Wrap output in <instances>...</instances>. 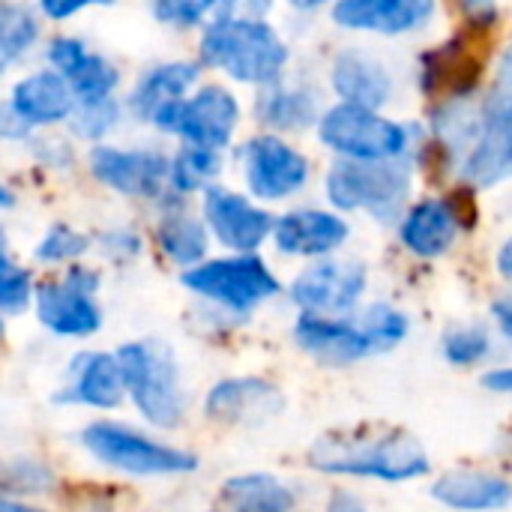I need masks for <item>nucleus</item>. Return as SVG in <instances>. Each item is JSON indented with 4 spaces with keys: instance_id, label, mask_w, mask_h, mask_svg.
<instances>
[{
    "instance_id": "dca6fc26",
    "label": "nucleus",
    "mask_w": 512,
    "mask_h": 512,
    "mask_svg": "<svg viewBox=\"0 0 512 512\" xmlns=\"http://www.w3.org/2000/svg\"><path fill=\"white\" fill-rule=\"evenodd\" d=\"M285 408L282 393L261 378H228L219 381L207 396V414L216 423L255 426L276 417Z\"/></svg>"
},
{
    "instance_id": "a211bd4d",
    "label": "nucleus",
    "mask_w": 512,
    "mask_h": 512,
    "mask_svg": "<svg viewBox=\"0 0 512 512\" xmlns=\"http://www.w3.org/2000/svg\"><path fill=\"white\" fill-rule=\"evenodd\" d=\"M330 78H333V90L342 96V105L378 111L393 93V78L387 66L375 54H366L360 48H348L336 54Z\"/></svg>"
},
{
    "instance_id": "6ab92c4d",
    "label": "nucleus",
    "mask_w": 512,
    "mask_h": 512,
    "mask_svg": "<svg viewBox=\"0 0 512 512\" xmlns=\"http://www.w3.org/2000/svg\"><path fill=\"white\" fill-rule=\"evenodd\" d=\"M276 246L288 255H330L348 240V222L327 210H294L273 222Z\"/></svg>"
},
{
    "instance_id": "5701e85b",
    "label": "nucleus",
    "mask_w": 512,
    "mask_h": 512,
    "mask_svg": "<svg viewBox=\"0 0 512 512\" xmlns=\"http://www.w3.org/2000/svg\"><path fill=\"white\" fill-rule=\"evenodd\" d=\"M123 399V378L114 354H87L75 363V378L60 402H75L87 408H117Z\"/></svg>"
},
{
    "instance_id": "2f4dec72",
    "label": "nucleus",
    "mask_w": 512,
    "mask_h": 512,
    "mask_svg": "<svg viewBox=\"0 0 512 512\" xmlns=\"http://www.w3.org/2000/svg\"><path fill=\"white\" fill-rule=\"evenodd\" d=\"M51 486H54V474L33 459H15V462L0 465V489L6 492L42 495Z\"/></svg>"
},
{
    "instance_id": "c03bdc74",
    "label": "nucleus",
    "mask_w": 512,
    "mask_h": 512,
    "mask_svg": "<svg viewBox=\"0 0 512 512\" xmlns=\"http://www.w3.org/2000/svg\"><path fill=\"white\" fill-rule=\"evenodd\" d=\"M0 512H45L33 504H21V501H12V498H3L0 495Z\"/></svg>"
},
{
    "instance_id": "aec40b11",
    "label": "nucleus",
    "mask_w": 512,
    "mask_h": 512,
    "mask_svg": "<svg viewBox=\"0 0 512 512\" xmlns=\"http://www.w3.org/2000/svg\"><path fill=\"white\" fill-rule=\"evenodd\" d=\"M459 210L444 201V198H423L417 201L405 219H402V243L420 255V258H438L444 255L453 243H456V234H459Z\"/></svg>"
},
{
    "instance_id": "39448f33",
    "label": "nucleus",
    "mask_w": 512,
    "mask_h": 512,
    "mask_svg": "<svg viewBox=\"0 0 512 512\" xmlns=\"http://www.w3.org/2000/svg\"><path fill=\"white\" fill-rule=\"evenodd\" d=\"M81 444L102 465L135 474V477H159V474H189L198 468V459L186 450L159 444L129 426L120 423H93L81 432Z\"/></svg>"
},
{
    "instance_id": "e433bc0d",
    "label": "nucleus",
    "mask_w": 512,
    "mask_h": 512,
    "mask_svg": "<svg viewBox=\"0 0 512 512\" xmlns=\"http://www.w3.org/2000/svg\"><path fill=\"white\" fill-rule=\"evenodd\" d=\"M216 3H192V0H165L153 6V15L162 18L165 24H180V27H192L201 24Z\"/></svg>"
},
{
    "instance_id": "f8f14e48",
    "label": "nucleus",
    "mask_w": 512,
    "mask_h": 512,
    "mask_svg": "<svg viewBox=\"0 0 512 512\" xmlns=\"http://www.w3.org/2000/svg\"><path fill=\"white\" fill-rule=\"evenodd\" d=\"M237 123H240V105L234 93L219 84H207L192 99H180L171 132L186 138L189 147L219 153L222 147H228Z\"/></svg>"
},
{
    "instance_id": "f3484780",
    "label": "nucleus",
    "mask_w": 512,
    "mask_h": 512,
    "mask_svg": "<svg viewBox=\"0 0 512 512\" xmlns=\"http://www.w3.org/2000/svg\"><path fill=\"white\" fill-rule=\"evenodd\" d=\"M435 15V3L429 0H342L333 6V18L348 30L369 33H408L423 27Z\"/></svg>"
},
{
    "instance_id": "58836bf2",
    "label": "nucleus",
    "mask_w": 512,
    "mask_h": 512,
    "mask_svg": "<svg viewBox=\"0 0 512 512\" xmlns=\"http://www.w3.org/2000/svg\"><path fill=\"white\" fill-rule=\"evenodd\" d=\"M27 132H30V126L12 111L9 102H3V105H0V135H3V138H24Z\"/></svg>"
},
{
    "instance_id": "4be33fe9",
    "label": "nucleus",
    "mask_w": 512,
    "mask_h": 512,
    "mask_svg": "<svg viewBox=\"0 0 512 512\" xmlns=\"http://www.w3.org/2000/svg\"><path fill=\"white\" fill-rule=\"evenodd\" d=\"M432 498L459 512H495L510 504V483L489 471H453L432 486Z\"/></svg>"
},
{
    "instance_id": "ddd939ff",
    "label": "nucleus",
    "mask_w": 512,
    "mask_h": 512,
    "mask_svg": "<svg viewBox=\"0 0 512 512\" xmlns=\"http://www.w3.org/2000/svg\"><path fill=\"white\" fill-rule=\"evenodd\" d=\"M204 219L216 240L240 255L255 252L273 234V216L255 207L246 195L210 186L204 192Z\"/></svg>"
},
{
    "instance_id": "09e8293b",
    "label": "nucleus",
    "mask_w": 512,
    "mask_h": 512,
    "mask_svg": "<svg viewBox=\"0 0 512 512\" xmlns=\"http://www.w3.org/2000/svg\"><path fill=\"white\" fill-rule=\"evenodd\" d=\"M0 336H3V318H0Z\"/></svg>"
},
{
    "instance_id": "4c0bfd02",
    "label": "nucleus",
    "mask_w": 512,
    "mask_h": 512,
    "mask_svg": "<svg viewBox=\"0 0 512 512\" xmlns=\"http://www.w3.org/2000/svg\"><path fill=\"white\" fill-rule=\"evenodd\" d=\"M87 57V48H84V42H78V39H72V36H60V39H54L51 45H48V60H51V72H57L63 81L81 66V60Z\"/></svg>"
},
{
    "instance_id": "f257e3e1",
    "label": "nucleus",
    "mask_w": 512,
    "mask_h": 512,
    "mask_svg": "<svg viewBox=\"0 0 512 512\" xmlns=\"http://www.w3.org/2000/svg\"><path fill=\"white\" fill-rule=\"evenodd\" d=\"M237 6H213L201 36V60L225 69L231 78L246 84H276L288 63V48L279 33L261 18H237Z\"/></svg>"
},
{
    "instance_id": "a18cd8bd",
    "label": "nucleus",
    "mask_w": 512,
    "mask_h": 512,
    "mask_svg": "<svg viewBox=\"0 0 512 512\" xmlns=\"http://www.w3.org/2000/svg\"><path fill=\"white\" fill-rule=\"evenodd\" d=\"M498 267H501V273H504V276H510V243H504V246H501V258H498Z\"/></svg>"
},
{
    "instance_id": "412c9836",
    "label": "nucleus",
    "mask_w": 512,
    "mask_h": 512,
    "mask_svg": "<svg viewBox=\"0 0 512 512\" xmlns=\"http://www.w3.org/2000/svg\"><path fill=\"white\" fill-rule=\"evenodd\" d=\"M9 105L33 129V126H51V123L66 120L72 114L75 96L57 72L45 69V72H33L21 78L12 90Z\"/></svg>"
},
{
    "instance_id": "72a5a7b5",
    "label": "nucleus",
    "mask_w": 512,
    "mask_h": 512,
    "mask_svg": "<svg viewBox=\"0 0 512 512\" xmlns=\"http://www.w3.org/2000/svg\"><path fill=\"white\" fill-rule=\"evenodd\" d=\"M492 351L489 333L480 327H462V330H450L444 339V357L453 366H474L480 360H486Z\"/></svg>"
},
{
    "instance_id": "a878e982",
    "label": "nucleus",
    "mask_w": 512,
    "mask_h": 512,
    "mask_svg": "<svg viewBox=\"0 0 512 512\" xmlns=\"http://www.w3.org/2000/svg\"><path fill=\"white\" fill-rule=\"evenodd\" d=\"M258 117L273 129H306L318 120V102L309 90L270 84L258 96Z\"/></svg>"
},
{
    "instance_id": "9b49d317",
    "label": "nucleus",
    "mask_w": 512,
    "mask_h": 512,
    "mask_svg": "<svg viewBox=\"0 0 512 512\" xmlns=\"http://www.w3.org/2000/svg\"><path fill=\"white\" fill-rule=\"evenodd\" d=\"M366 282H369V273L360 261L327 258V261L306 267L294 279L291 297L300 309H306V315L345 312L363 297Z\"/></svg>"
},
{
    "instance_id": "bb28decb",
    "label": "nucleus",
    "mask_w": 512,
    "mask_h": 512,
    "mask_svg": "<svg viewBox=\"0 0 512 512\" xmlns=\"http://www.w3.org/2000/svg\"><path fill=\"white\" fill-rule=\"evenodd\" d=\"M156 240L165 258L180 267H195L207 252V231L189 213H165L156 225Z\"/></svg>"
},
{
    "instance_id": "f03ea898",
    "label": "nucleus",
    "mask_w": 512,
    "mask_h": 512,
    "mask_svg": "<svg viewBox=\"0 0 512 512\" xmlns=\"http://www.w3.org/2000/svg\"><path fill=\"white\" fill-rule=\"evenodd\" d=\"M309 465L321 474L369 477L384 483H405L429 474V456L423 444L402 432L384 438L327 435L309 450Z\"/></svg>"
},
{
    "instance_id": "79ce46f5",
    "label": "nucleus",
    "mask_w": 512,
    "mask_h": 512,
    "mask_svg": "<svg viewBox=\"0 0 512 512\" xmlns=\"http://www.w3.org/2000/svg\"><path fill=\"white\" fill-rule=\"evenodd\" d=\"M483 387H486V390H495V393H510L512 390L510 369L504 366V369H495V372H489V375L483 378Z\"/></svg>"
},
{
    "instance_id": "49530a36",
    "label": "nucleus",
    "mask_w": 512,
    "mask_h": 512,
    "mask_svg": "<svg viewBox=\"0 0 512 512\" xmlns=\"http://www.w3.org/2000/svg\"><path fill=\"white\" fill-rule=\"evenodd\" d=\"M0 207H12V195L6 186H0Z\"/></svg>"
},
{
    "instance_id": "9d476101",
    "label": "nucleus",
    "mask_w": 512,
    "mask_h": 512,
    "mask_svg": "<svg viewBox=\"0 0 512 512\" xmlns=\"http://www.w3.org/2000/svg\"><path fill=\"white\" fill-rule=\"evenodd\" d=\"M249 192L264 201H282L309 180V159L276 135H258L243 147Z\"/></svg>"
},
{
    "instance_id": "c9c22d12",
    "label": "nucleus",
    "mask_w": 512,
    "mask_h": 512,
    "mask_svg": "<svg viewBox=\"0 0 512 512\" xmlns=\"http://www.w3.org/2000/svg\"><path fill=\"white\" fill-rule=\"evenodd\" d=\"M87 237L66 228V225H54L48 228V234L39 240L36 246V258L39 261H48V264H60V261H75L87 252Z\"/></svg>"
},
{
    "instance_id": "c756f323",
    "label": "nucleus",
    "mask_w": 512,
    "mask_h": 512,
    "mask_svg": "<svg viewBox=\"0 0 512 512\" xmlns=\"http://www.w3.org/2000/svg\"><path fill=\"white\" fill-rule=\"evenodd\" d=\"M117 81H120L117 69H114L105 57H99V54H87V57L81 60V66L66 78L72 96H78L81 102L108 99L111 90L117 87Z\"/></svg>"
},
{
    "instance_id": "1a4fd4ad",
    "label": "nucleus",
    "mask_w": 512,
    "mask_h": 512,
    "mask_svg": "<svg viewBox=\"0 0 512 512\" xmlns=\"http://www.w3.org/2000/svg\"><path fill=\"white\" fill-rule=\"evenodd\" d=\"M99 276L75 264L60 282H45L33 288V303L39 321L63 339H84L102 327V312L96 303Z\"/></svg>"
},
{
    "instance_id": "7c9ffc66",
    "label": "nucleus",
    "mask_w": 512,
    "mask_h": 512,
    "mask_svg": "<svg viewBox=\"0 0 512 512\" xmlns=\"http://www.w3.org/2000/svg\"><path fill=\"white\" fill-rule=\"evenodd\" d=\"M360 324L369 330V336L375 339L378 351H390V348H396V345L408 336V318H405L399 309L387 306V303L369 306V309L363 312Z\"/></svg>"
},
{
    "instance_id": "ea45409f",
    "label": "nucleus",
    "mask_w": 512,
    "mask_h": 512,
    "mask_svg": "<svg viewBox=\"0 0 512 512\" xmlns=\"http://www.w3.org/2000/svg\"><path fill=\"white\" fill-rule=\"evenodd\" d=\"M327 512H369L363 507V501L351 492H336L327 504Z\"/></svg>"
},
{
    "instance_id": "6e6552de",
    "label": "nucleus",
    "mask_w": 512,
    "mask_h": 512,
    "mask_svg": "<svg viewBox=\"0 0 512 512\" xmlns=\"http://www.w3.org/2000/svg\"><path fill=\"white\" fill-rule=\"evenodd\" d=\"M180 279L189 291H195L219 306H228L234 312H249L258 303L279 294V279L255 255H237V258L195 264Z\"/></svg>"
},
{
    "instance_id": "473e14b6",
    "label": "nucleus",
    "mask_w": 512,
    "mask_h": 512,
    "mask_svg": "<svg viewBox=\"0 0 512 512\" xmlns=\"http://www.w3.org/2000/svg\"><path fill=\"white\" fill-rule=\"evenodd\" d=\"M33 300V279L6 252L0 255V312H24Z\"/></svg>"
},
{
    "instance_id": "37998d69",
    "label": "nucleus",
    "mask_w": 512,
    "mask_h": 512,
    "mask_svg": "<svg viewBox=\"0 0 512 512\" xmlns=\"http://www.w3.org/2000/svg\"><path fill=\"white\" fill-rule=\"evenodd\" d=\"M492 315H495V321H498V327H501V336L510 339V300H507V297L495 300V303H492Z\"/></svg>"
},
{
    "instance_id": "a19ab883",
    "label": "nucleus",
    "mask_w": 512,
    "mask_h": 512,
    "mask_svg": "<svg viewBox=\"0 0 512 512\" xmlns=\"http://www.w3.org/2000/svg\"><path fill=\"white\" fill-rule=\"evenodd\" d=\"M81 9H87V3H39V12L54 18V21H63V18H69V15H75Z\"/></svg>"
},
{
    "instance_id": "7ed1b4c3",
    "label": "nucleus",
    "mask_w": 512,
    "mask_h": 512,
    "mask_svg": "<svg viewBox=\"0 0 512 512\" xmlns=\"http://www.w3.org/2000/svg\"><path fill=\"white\" fill-rule=\"evenodd\" d=\"M114 360L123 378V390L132 396L144 420L159 429H174L183 420V390L171 345L162 339H138L123 345Z\"/></svg>"
},
{
    "instance_id": "de8ad7c7",
    "label": "nucleus",
    "mask_w": 512,
    "mask_h": 512,
    "mask_svg": "<svg viewBox=\"0 0 512 512\" xmlns=\"http://www.w3.org/2000/svg\"><path fill=\"white\" fill-rule=\"evenodd\" d=\"M6 252V231H3V225H0V255Z\"/></svg>"
},
{
    "instance_id": "f704fd0d",
    "label": "nucleus",
    "mask_w": 512,
    "mask_h": 512,
    "mask_svg": "<svg viewBox=\"0 0 512 512\" xmlns=\"http://www.w3.org/2000/svg\"><path fill=\"white\" fill-rule=\"evenodd\" d=\"M117 117H120V108H117L114 96L96 99V102H81L78 111H75V117H72V129L81 138L99 141V138H105V132L114 129Z\"/></svg>"
},
{
    "instance_id": "b1692460",
    "label": "nucleus",
    "mask_w": 512,
    "mask_h": 512,
    "mask_svg": "<svg viewBox=\"0 0 512 512\" xmlns=\"http://www.w3.org/2000/svg\"><path fill=\"white\" fill-rule=\"evenodd\" d=\"M195 78H198V66L195 63H183V60L147 69L144 78L138 81L135 93H132V111L150 123V117L159 108H165L171 102H180L183 93L195 84Z\"/></svg>"
},
{
    "instance_id": "2eb2a0df",
    "label": "nucleus",
    "mask_w": 512,
    "mask_h": 512,
    "mask_svg": "<svg viewBox=\"0 0 512 512\" xmlns=\"http://www.w3.org/2000/svg\"><path fill=\"white\" fill-rule=\"evenodd\" d=\"M294 339L306 354L327 366H351L369 354H378L375 339L360 321L354 324L327 315H303L294 324Z\"/></svg>"
},
{
    "instance_id": "423d86ee",
    "label": "nucleus",
    "mask_w": 512,
    "mask_h": 512,
    "mask_svg": "<svg viewBox=\"0 0 512 512\" xmlns=\"http://www.w3.org/2000/svg\"><path fill=\"white\" fill-rule=\"evenodd\" d=\"M321 144L351 162H390L408 150V129L357 105H336L318 117Z\"/></svg>"
},
{
    "instance_id": "4468645a",
    "label": "nucleus",
    "mask_w": 512,
    "mask_h": 512,
    "mask_svg": "<svg viewBox=\"0 0 512 512\" xmlns=\"http://www.w3.org/2000/svg\"><path fill=\"white\" fill-rule=\"evenodd\" d=\"M90 171L99 183L132 198H159L168 183V159L153 150H120L99 144L90 153Z\"/></svg>"
},
{
    "instance_id": "393cba45",
    "label": "nucleus",
    "mask_w": 512,
    "mask_h": 512,
    "mask_svg": "<svg viewBox=\"0 0 512 512\" xmlns=\"http://www.w3.org/2000/svg\"><path fill=\"white\" fill-rule=\"evenodd\" d=\"M222 501L231 512H291L294 492L270 474H237L222 486Z\"/></svg>"
},
{
    "instance_id": "20e7f679",
    "label": "nucleus",
    "mask_w": 512,
    "mask_h": 512,
    "mask_svg": "<svg viewBox=\"0 0 512 512\" xmlns=\"http://www.w3.org/2000/svg\"><path fill=\"white\" fill-rule=\"evenodd\" d=\"M411 168L399 159L390 162H351L342 159L327 174V198L339 210H369L378 219L399 216L411 192Z\"/></svg>"
},
{
    "instance_id": "0eeeda50",
    "label": "nucleus",
    "mask_w": 512,
    "mask_h": 512,
    "mask_svg": "<svg viewBox=\"0 0 512 512\" xmlns=\"http://www.w3.org/2000/svg\"><path fill=\"white\" fill-rule=\"evenodd\" d=\"M483 126L462 162V177L480 189L498 186L512 171V90H510V54L501 60L498 81L489 90L486 105L480 108Z\"/></svg>"
},
{
    "instance_id": "cd10ccee",
    "label": "nucleus",
    "mask_w": 512,
    "mask_h": 512,
    "mask_svg": "<svg viewBox=\"0 0 512 512\" xmlns=\"http://www.w3.org/2000/svg\"><path fill=\"white\" fill-rule=\"evenodd\" d=\"M39 39V15L24 3H0V72L21 60Z\"/></svg>"
},
{
    "instance_id": "c85d7f7f",
    "label": "nucleus",
    "mask_w": 512,
    "mask_h": 512,
    "mask_svg": "<svg viewBox=\"0 0 512 512\" xmlns=\"http://www.w3.org/2000/svg\"><path fill=\"white\" fill-rule=\"evenodd\" d=\"M219 153L213 150H201V147H183L171 162H168V180L174 186V192L189 195L198 189H207L210 180L219 174Z\"/></svg>"
}]
</instances>
